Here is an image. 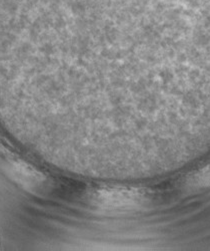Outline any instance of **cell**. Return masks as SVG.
Here are the masks:
<instances>
[{"label": "cell", "instance_id": "6da1fadb", "mask_svg": "<svg viewBox=\"0 0 210 251\" xmlns=\"http://www.w3.org/2000/svg\"><path fill=\"white\" fill-rule=\"evenodd\" d=\"M185 185L188 190H198L210 186V164L191 175L185 181Z\"/></svg>", "mask_w": 210, "mask_h": 251}]
</instances>
